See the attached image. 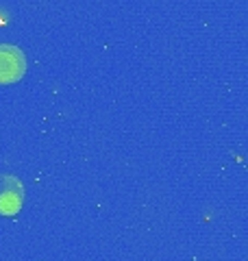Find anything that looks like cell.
Masks as SVG:
<instances>
[{"label":"cell","instance_id":"obj_2","mask_svg":"<svg viewBox=\"0 0 248 261\" xmlns=\"http://www.w3.org/2000/svg\"><path fill=\"white\" fill-rule=\"evenodd\" d=\"M24 202V187L20 178L11 174H0V216L20 214Z\"/></svg>","mask_w":248,"mask_h":261},{"label":"cell","instance_id":"obj_1","mask_svg":"<svg viewBox=\"0 0 248 261\" xmlns=\"http://www.w3.org/2000/svg\"><path fill=\"white\" fill-rule=\"evenodd\" d=\"M27 72V59L18 46L0 44V83H15Z\"/></svg>","mask_w":248,"mask_h":261}]
</instances>
